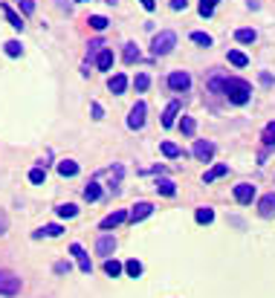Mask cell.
<instances>
[{"label":"cell","instance_id":"cell-21","mask_svg":"<svg viewBox=\"0 0 275 298\" xmlns=\"http://www.w3.org/2000/svg\"><path fill=\"white\" fill-rule=\"evenodd\" d=\"M235 38H238L241 44H255V41H258V32H255V29H238Z\"/></svg>","mask_w":275,"mask_h":298},{"label":"cell","instance_id":"cell-13","mask_svg":"<svg viewBox=\"0 0 275 298\" xmlns=\"http://www.w3.org/2000/svg\"><path fill=\"white\" fill-rule=\"evenodd\" d=\"M125 87H127V75H122V72L110 75V81H107V90H110V93L122 96V93H125Z\"/></svg>","mask_w":275,"mask_h":298},{"label":"cell","instance_id":"cell-40","mask_svg":"<svg viewBox=\"0 0 275 298\" xmlns=\"http://www.w3.org/2000/svg\"><path fill=\"white\" fill-rule=\"evenodd\" d=\"M21 9H24L26 15H32V12H35V3H32V0H21Z\"/></svg>","mask_w":275,"mask_h":298},{"label":"cell","instance_id":"cell-12","mask_svg":"<svg viewBox=\"0 0 275 298\" xmlns=\"http://www.w3.org/2000/svg\"><path fill=\"white\" fill-rule=\"evenodd\" d=\"M93 61H96V67H99L101 72H107V69L113 67V49H107V46H104V49H101V52H99Z\"/></svg>","mask_w":275,"mask_h":298},{"label":"cell","instance_id":"cell-11","mask_svg":"<svg viewBox=\"0 0 275 298\" xmlns=\"http://www.w3.org/2000/svg\"><path fill=\"white\" fill-rule=\"evenodd\" d=\"M125 220H127V211H113V214H107V217L101 220V226H99V229L110 232L113 226H119V223H125Z\"/></svg>","mask_w":275,"mask_h":298},{"label":"cell","instance_id":"cell-25","mask_svg":"<svg viewBox=\"0 0 275 298\" xmlns=\"http://www.w3.org/2000/svg\"><path fill=\"white\" fill-rule=\"evenodd\" d=\"M61 232H64V229L58 226V223H50V226H44L41 232H35V237H44V234H50V237H58Z\"/></svg>","mask_w":275,"mask_h":298},{"label":"cell","instance_id":"cell-3","mask_svg":"<svg viewBox=\"0 0 275 298\" xmlns=\"http://www.w3.org/2000/svg\"><path fill=\"white\" fill-rule=\"evenodd\" d=\"M18 293H21V278L15 272H9V269H0V296L12 298Z\"/></svg>","mask_w":275,"mask_h":298},{"label":"cell","instance_id":"cell-27","mask_svg":"<svg viewBox=\"0 0 275 298\" xmlns=\"http://www.w3.org/2000/svg\"><path fill=\"white\" fill-rule=\"evenodd\" d=\"M148 84H151V78H148L145 72H139V75L133 78V87H136V93H145V90H148Z\"/></svg>","mask_w":275,"mask_h":298},{"label":"cell","instance_id":"cell-35","mask_svg":"<svg viewBox=\"0 0 275 298\" xmlns=\"http://www.w3.org/2000/svg\"><path fill=\"white\" fill-rule=\"evenodd\" d=\"M44 180H47V171H44V168H32V171H29V183L41 185Z\"/></svg>","mask_w":275,"mask_h":298},{"label":"cell","instance_id":"cell-20","mask_svg":"<svg viewBox=\"0 0 275 298\" xmlns=\"http://www.w3.org/2000/svg\"><path fill=\"white\" fill-rule=\"evenodd\" d=\"M156 191H159V194H165V197H174L177 185H174L171 180H159V183H156Z\"/></svg>","mask_w":275,"mask_h":298},{"label":"cell","instance_id":"cell-37","mask_svg":"<svg viewBox=\"0 0 275 298\" xmlns=\"http://www.w3.org/2000/svg\"><path fill=\"white\" fill-rule=\"evenodd\" d=\"M84 197H87V200H99V197H101V188H99V183H90V185L84 188Z\"/></svg>","mask_w":275,"mask_h":298},{"label":"cell","instance_id":"cell-28","mask_svg":"<svg viewBox=\"0 0 275 298\" xmlns=\"http://www.w3.org/2000/svg\"><path fill=\"white\" fill-rule=\"evenodd\" d=\"M125 272H127L130 278H139V275H142V264L133 258V261H127V264H125Z\"/></svg>","mask_w":275,"mask_h":298},{"label":"cell","instance_id":"cell-44","mask_svg":"<svg viewBox=\"0 0 275 298\" xmlns=\"http://www.w3.org/2000/svg\"><path fill=\"white\" fill-rule=\"evenodd\" d=\"M139 3H142V6H145L148 12H153V6H156V0H139Z\"/></svg>","mask_w":275,"mask_h":298},{"label":"cell","instance_id":"cell-19","mask_svg":"<svg viewBox=\"0 0 275 298\" xmlns=\"http://www.w3.org/2000/svg\"><path fill=\"white\" fill-rule=\"evenodd\" d=\"M226 58H229V64H235V67H246V64H249V58H246L241 49H229V55H226Z\"/></svg>","mask_w":275,"mask_h":298},{"label":"cell","instance_id":"cell-46","mask_svg":"<svg viewBox=\"0 0 275 298\" xmlns=\"http://www.w3.org/2000/svg\"><path fill=\"white\" fill-rule=\"evenodd\" d=\"M0 234H6V214L0 211Z\"/></svg>","mask_w":275,"mask_h":298},{"label":"cell","instance_id":"cell-2","mask_svg":"<svg viewBox=\"0 0 275 298\" xmlns=\"http://www.w3.org/2000/svg\"><path fill=\"white\" fill-rule=\"evenodd\" d=\"M174 44H177V35L171 32V29H165V32H159L156 38H153L151 52L153 55H168V52L174 49Z\"/></svg>","mask_w":275,"mask_h":298},{"label":"cell","instance_id":"cell-15","mask_svg":"<svg viewBox=\"0 0 275 298\" xmlns=\"http://www.w3.org/2000/svg\"><path fill=\"white\" fill-rule=\"evenodd\" d=\"M151 211H153L151 203H136V206H133V211H130V220H133V223H139V220H145Z\"/></svg>","mask_w":275,"mask_h":298},{"label":"cell","instance_id":"cell-43","mask_svg":"<svg viewBox=\"0 0 275 298\" xmlns=\"http://www.w3.org/2000/svg\"><path fill=\"white\" fill-rule=\"evenodd\" d=\"M104 116V110H101V104H93V119H101Z\"/></svg>","mask_w":275,"mask_h":298},{"label":"cell","instance_id":"cell-42","mask_svg":"<svg viewBox=\"0 0 275 298\" xmlns=\"http://www.w3.org/2000/svg\"><path fill=\"white\" fill-rule=\"evenodd\" d=\"M55 272H70V261H58V264H55Z\"/></svg>","mask_w":275,"mask_h":298},{"label":"cell","instance_id":"cell-22","mask_svg":"<svg viewBox=\"0 0 275 298\" xmlns=\"http://www.w3.org/2000/svg\"><path fill=\"white\" fill-rule=\"evenodd\" d=\"M159 151H162L165 157H185V154H183V148H177L174 142H162V145H159Z\"/></svg>","mask_w":275,"mask_h":298},{"label":"cell","instance_id":"cell-38","mask_svg":"<svg viewBox=\"0 0 275 298\" xmlns=\"http://www.w3.org/2000/svg\"><path fill=\"white\" fill-rule=\"evenodd\" d=\"M104 272H107V275H119V272H122V264L107 258V261H104Z\"/></svg>","mask_w":275,"mask_h":298},{"label":"cell","instance_id":"cell-30","mask_svg":"<svg viewBox=\"0 0 275 298\" xmlns=\"http://www.w3.org/2000/svg\"><path fill=\"white\" fill-rule=\"evenodd\" d=\"M180 131H183L185 136H191V133L197 131V122H194L191 116H183V122H180Z\"/></svg>","mask_w":275,"mask_h":298},{"label":"cell","instance_id":"cell-4","mask_svg":"<svg viewBox=\"0 0 275 298\" xmlns=\"http://www.w3.org/2000/svg\"><path fill=\"white\" fill-rule=\"evenodd\" d=\"M145 113H148V104H145V101H136V104L130 107V113H127V128H130V131H139V128L145 125Z\"/></svg>","mask_w":275,"mask_h":298},{"label":"cell","instance_id":"cell-24","mask_svg":"<svg viewBox=\"0 0 275 298\" xmlns=\"http://www.w3.org/2000/svg\"><path fill=\"white\" fill-rule=\"evenodd\" d=\"M194 217H197V223L209 226V223L214 220V211H212V208H197V214H194Z\"/></svg>","mask_w":275,"mask_h":298},{"label":"cell","instance_id":"cell-32","mask_svg":"<svg viewBox=\"0 0 275 298\" xmlns=\"http://www.w3.org/2000/svg\"><path fill=\"white\" fill-rule=\"evenodd\" d=\"M217 3H220V0H200V15H203V18H212Z\"/></svg>","mask_w":275,"mask_h":298},{"label":"cell","instance_id":"cell-29","mask_svg":"<svg viewBox=\"0 0 275 298\" xmlns=\"http://www.w3.org/2000/svg\"><path fill=\"white\" fill-rule=\"evenodd\" d=\"M226 171H229L226 165H214L212 171H209V174H203V183H212V180H217V177H223Z\"/></svg>","mask_w":275,"mask_h":298},{"label":"cell","instance_id":"cell-1","mask_svg":"<svg viewBox=\"0 0 275 298\" xmlns=\"http://www.w3.org/2000/svg\"><path fill=\"white\" fill-rule=\"evenodd\" d=\"M223 93H226V99L232 101V104H246V101L252 99V84L244 81V78H229Z\"/></svg>","mask_w":275,"mask_h":298},{"label":"cell","instance_id":"cell-39","mask_svg":"<svg viewBox=\"0 0 275 298\" xmlns=\"http://www.w3.org/2000/svg\"><path fill=\"white\" fill-rule=\"evenodd\" d=\"M90 26H93V29H104V26H107V18H104V15H93Z\"/></svg>","mask_w":275,"mask_h":298},{"label":"cell","instance_id":"cell-36","mask_svg":"<svg viewBox=\"0 0 275 298\" xmlns=\"http://www.w3.org/2000/svg\"><path fill=\"white\" fill-rule=\"evenodd\" d=\"M191 41L200 44V46H212V35H206V32H191Z\"/></svg>","mask_w":275,"mask_h":298},{"label":"cell","instance_id":"cell-33","mask_svg":"<svg viewBox=\"0 0 275 298\" xmlns=\"http://www.w3.org/2000/svg\"><path fill=\"white\" fill-rule=\"evenodd\" d=\"M264 145H267V148L275 145V122H270V125L264 128Z\"/></svg>","mask_w":275,"mask_h":298},{"label":"cell","instance_id":"cell-9","mask_svg":"<svg viewBox=\"0 0 275 298\" xmlns=\"http://www.w3.org/2000/svg\"><path fill=\"white\" fill-rule=\"evenodd\" d=\"M191 154H194L197 160L209 162V160L214 157V145H212V142H206V139H197V142H194V148H191Z\"/></svg>","mask_w":275,"mask_h":298},{"label":"cell","instance_id":"cell-23","mask_svg":"<svg viewBox=\"0 0 275 298\" xmlns=\"http://www.w3.org/2000/svg\"><path fill=\"white\" fill-rule=\"evenodd\" d=\"M6 55H9V58H21V55H24V46H21L18 41H6Z\"/></svg>","mask_w":275,"mask_h":298},{"label":"cell","instance_id":"cell-5","mask_svg":"<svg viewBox=\"0 0 275 298\" xmlns=\"http://www.w3.org/2000/svg\"><path fill=\"white\" fill-rule=\"evenodd\" d=\"M226 81H229V75H226L223 69H212V72L206 75V90H212L214 96H220V93L226 90Z\"/></svg>","mask_w":275,"mask_h":298},{"label":"cell","instance_id":"cell-10","mask_svg":"<svg viewBox=\"0 0 275 298\" xmlns=\"http://www.w3.org/2000/svg\"><path fill=\"white\" fill-rule=\"evenodd\" d=\"M235 200H238V203H252V200H255V185H252V183L235 185Z\"/></svg>","mask_w":275,"mask_h":298},{"label":"cell","instance_id":"cell-8","mask_svg":"<svg viewBox=\"0 0 275 298\" xmlns=\"http://www.w3.org/2000/svg\"><path fill=\"white\" fill-rule=\"evenodd\" d=\"M168 87H171V90H177V93H180V90H188V87H191V75L183 72V69L171 72V75H168Z\"/></svg>","mask_w":275,"mask_h":298},{"label":"cell","instance_id":"cell-7","mask_svg":"<svg viewBox=\"0 0 275 298\" xmlns=\"http://www.w3.org/2000/svg\"><path fill=\"white\" fill-rule=\"evenodd\" d=\"M96 252H99L101 258H110V255L116 252V237H113V234H101V237L96 240Z\"/></svg>","mask_w":275,"mask_h":298},{"label":"cell","instance_id":"cell-41","mask_svg":"<svg viewBox=\"0 0 275 298\" xmlns=\"http://www.w3.org/2000/svg\"><path fill=\"white\" fill-rule=\"evenodd\" d=\"M185 6H188V0H171V9H174V12H180Z\"/></svg>","mask_w":275,"mask_h":298},{"label":"cell","instance_id":"cell-34","mask_svg":"<svg viewBox=\"0 0 275 298\" xmlns=\"http://www.w3.org/2000/svg\"><path fill=\"white\" fill-rule=\"evenodd\" d=\"M101 49H104V41H101V38H93L90 46H87V55H90V58H96V55H99Z\"/></svg>","mask_w":275,"mask_h":298},{"label":"cell","instance_id":"cell-16","mask_svg":"<svg viewBox=\"0 0 275 298\" xmlns=\"http://www.w3.org/2000/svg\"><path fill=\"white\" fill-rule=\"evenodd\" d=\"M177 113H180V101H171V104L165 107V113H162V128H171L174 119H177Z\"/></svg>","mask_w":275,"mask_h":298},{"label":"cell","instance_id":"cell-26","mask_svg":"<svg viewBox=\"0 0 275 298\" xmlns=\"http://www.w3.org/2000/svg\"><path fill=\"white\" fill-rule=\"evenodd\" d=\"M125 61H127V64L139 61V46H136V44H127V46H125Z\"/></svg>","mask_w":275,"mask_h":298},{"label":"cell","instance_id":"cell-31","mask_svg":"<svg viewBox=\"0 0 275 298\" xmlns=\"http://www.w3.org/2000/svg\"><path fill=\"white\" fill-rule=\"evenodd\" d=\"M75 214H78V206H73V203L58 206V217H75Z\"/></svg>","mask_w":275,"mask_h":298},{"label":"cell","instance_id":"cell-17","mask_svg":"<svg viewBox=\"0 0 275 298\" xmlns=\"http://www.w3.org/2000/svg\"><path fill=\"white\" fill-rule=\"evenodd\" d=\"M0 9H3V15H6V18H9V23H12V26H15V29H24V21H21V15H18V12H15V9H12V6H6V3H3V6H0Z\"/></svg>","mask_w":275,"mask_h":298},{"label":"cell","instance_id":"cell-14","mask_svg":"<svg viewBox=\"0 0 275 298\" xmlns=\"http://www.w3.org/2000/svg\"><path fill=\"white\" fill-rule=\"evenodd\" d=\"M258 211H261V217H273L275 214V194H264L261 203H258Z\"/></svg>","mask_w":275,"mask_h":298},{"label":"cell","instance_id":"cell-6","mask_svg":"<svg viewBox=\"0 0 275 298\" xmlns=\"http://www.w3.org/2000/svg\"><path fill=\"white\" fill-rule=\"evenodd\" d=\"M70 255L78 261V269H81V272H87V275H90L93 264H90V255L84 252V246H81V243H73V246H70Z\"/></svg>","mask_w":275,"mask_h":298},{"label":"cell","instance_id":"cell-18","mask_svg":"<svg viewBox=\"0 0 275 298\" xmlns=\"http://www.w3.org/2000/svg\"><path fill=\"white\" fill-rule=\"evenodd\" d=\"M58 174H61V177H75V174H78V162L61 160V162H58Z\"/></svg>","mask_w":275,"mask_h":298},{"label":"cell","instance_id":"cell-45","mask_svg":"<svg viewBox=\"0 0 275 298\" xmlns=\"http://www.w3.org/2000/svg\"><path fill=\"white\" fill-rule=\"evenodd\" d=\"M261 84H273V75L270 72H261Z\"/></svg>","mask_w":275,"mask_h":298}]
</instances>
